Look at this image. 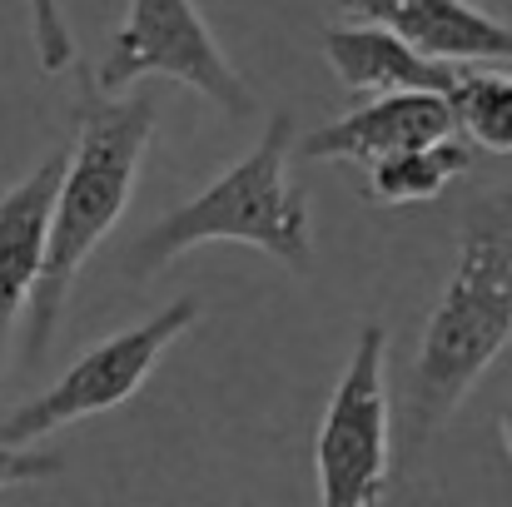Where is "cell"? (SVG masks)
<instances>
[{
	"mask_svg": "<svg viewBox=\"0 0 512 507\" xmlns=\"http://www.w3.org/2000/svg\"><path fill=\"white\" fill-rule=\"evenodd\" d=\"M289 150H294V115L279 110L244 160L219 169L194 199H184L135 239L130 279L160 274L170 259L199 244H254L284 269L309 274L314 209H309V194L289 179Z\"/></svg>",
	"mask_w": 512,
	"mask_h": 507,
	"instance_id": "cell-3",
	"label": "cell"
},
{
	"mask_svg": "<svg viewBox=\"0 0 512 507\" xmlns=\"http://www.w3.org/2000/svg\"><path fill=\"white\" fill-rule=\"evenodd\" d=\"M65 473L60 453H40V448H5L0 443V493L5 488H30V483H50Z\"/></svg>",
	"mask_w": 512,
	"mask_h": 507,
	"instance_id": "cell-14",
	"label": "cell"
},
{
	"mask_svg": "<svg viewBox=\"0 0 512 507\" xmlns=\"http://www.w3.org/2000/svg\"><path fill=\"white\" fill-rule=\"evenodd\" d=\"M498 433H503V448H508V458H512V408L503 413V423H498Z\"/></svg>",
	"mask_w": 512,
	"mask_h": 507,
	"instance_id": "cell-15",
	"label": "cell"
},
{
	"mask_svg": "<svg viewBox=\"0 0 512 507\" xmlns=\"http://www.w3.org/2000/svg\"><path fill=\"white\" fill-rule=\"evenodd\" d=\"M453 135H458V125H453V105L443 95H373L368 105L294 140V150L319 165H348V160L373 165V160L423 150V145H438Z\"/></svg>",
	"mask_w": 512,
	"mask_h": 507,
	"instance_id": "cell-8",
	"label": "cell"
},
{
	"mask_svg": "<svg viewBox=\"0 0 512 507\" xmlns=\"http://www.w3.org/2000/svg\"><path fill=\"white\" fill-rule=\"evenodd\" d=\"M363 25H383L433 65L473 70L512 60V25L473 0H339Z\"/></svg>",
	"mask_w": 512,
	"mask_h": 507,
	"instance_id": "cell-7",
	"label": "cell"
},
{
	"mask_svg": "<svg viewBox=\"0 0 512 507\" xmlns=\"http://www.w3.org/2000/svg\"><path fill=\"white\" fill-rule=\"evenodd\" d=\"M30 5V40H35V60L45 75H60L75 65V35H70V15L65 0H25Z\"/></svg>",
	"mask_w": 512,
	"mask_h": 507,
	"instance_id": "cell-13",
	"label": "cell"
},
{
	"mask_svg": "<svg viewBox=\"0 0 512 507\" xmlns=\"http://www.w3.org/2000/svg\"><path fill=\"white\" fill-rule=\"evenodd\" d=\"M60 174H65V150L45 155L25 179H15L0 194V368L10 353V334L30 309V294L45 269V234Z\"/></svg>",
	"mask_w": 512,
	"mask_h": 507,
	"instance_id": "cell-9",
	"label": "cell"
},
{
	"mask_svg": "<svg viewBox=\"0 0 512 507\" xmlns=\"http://www.w3.org/2000/svg\"><path fill=\"white\" fill-rule=\"evenodd\" d=\"M160 105L150 95H100L85 85L75 105V150H65V174L50 204V234H45V269L30 294V329H25V358L40 363L55 324L70 304V289L90 254L105 244V234L125 219L140 160L155 140Z\"/></svg>",
	"mask_w": 512,
	"mask_h": 507,
	"instance_id": "cell-1",
	"label": "cell"
},
{
	"mask_svg": "<svg viewBox=\"0 0 512 507\" xmlns=\"http://www.w3.org/2000/svg\"><path fill=\"white\" fill-rule=\"evenodd\" d=\"M512 343V209L483 204L458 239V264L428 309L413 353L403 423L408 443L433 438Z\"/></svg>",
	"mask_w": 512,
	"mask_h": 507,
	"instance_id": "cell-2",
	"label": "cell"
},
{
	"mask_svg": "<svg viewBox=\"0 0 512 507\" xmlns=\"http://www.w3.org/2000/svg\"><path fill=\"white\" fill-rule=\"evenodd\" d=\"M150 75L189 85L194 95H204L209 105H219L234 120L254 115V95H249L244 75L229 65V55L219 50V40L194 0H130L90 85L100 95H120Z\"/></svg>",
	"mask_w": 512,
	"mask_h": 507,
	"instance_id": "cell-5",
	"label": "cell"
},
{
	"mask_svg": "<svg viewBox=\"0 0 512 507\" xmlns=\"http://www.w3.org/2000/svg\"><path fill=\"white\" fill-rule=\"evenodd\" d=\"M324 55L348 90L358 95H453L458 75L453 65H433L418 50H408L398 35L383 25H329L324 30Z\"/></svg>",
	"mask_w": 512,
	"mask_h": 507,
	"instance_id": "cell-10",
	"label": "cell"
},
{
	"mask_svg": "<svg viewBox=\"0 0 512 507\" xmlns=\"http://www.w3.org/2000/svg\"><path fill=\"white\" fill-rule=\"evenodd\" d=\"M319 507H383L393 483L388 329L363 324L314 433Z\"/></svg>",
	"mask_w": 512,
	"mask_h": 507,
	"instance_id": "cell-4",
	"label": "cell"
},
{
	"mask_svg": "<svg viewBox=\"0 0 512 507\" xmlns=\"http://www.w3.org/2000/svg\"><path fill=\"white\" fill-rule=\"evenodd\" d=\"M463 174H468V140L453 135V140H438V145H423V150H403V155L373 160L363 194L373 204H388V209H413V204L438 199Z\"/></svg>",
	"mask_w": 512,
	"mask_h": 507,
	"instance_id": "cell-11",
	"label": "cell"
},
{
	"mask_svg": "<svg viewBox=\"0 0 512 507\" xmlns=\"http://www.w3.org/2000/svg\"><path fill=\"white\" fill-rule=\"evenodd\" d=\"M194 319H199V299H174L155 319L100 338L45 393H35L30 403H20L0 418V443L5 448H35L40 438H50V433H60L80 418H95V413L130 403L145 388V378L155 373V363L165 358V348L194 329Z\"/></svg>",
	"mask_w": 512,
	"mask_h": 507,
	"instance_id": "cell-6",
	"label": "cell"
},
{
	"mask_svg": "<svg viewBox=\"0 0 512 507\" xmlns=\"http://www.w3.org/2000/svg\"><path fill=\"white\" fill-rule=\"evenodd\" d=\"M458 135H468L488 155H512V75L473 65L458 75V90L448 95Z\"/></svg>",
	"mask_w": 512,
	"mask_h": 507,
	"instance_id": "cell-12",
	"label": "cell"
}]
</instances>
